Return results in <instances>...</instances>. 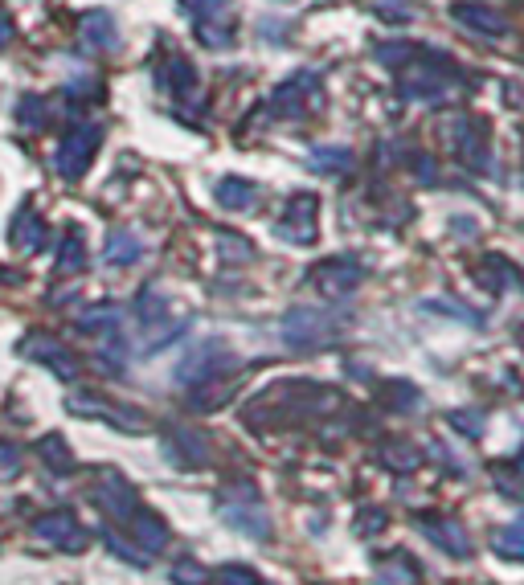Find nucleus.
Here are the masks:
<instances>
[{
	"mask_svg": "<svg viewBox=\"0 0 524 585\" xmlns=\"http://www.w3.org/2000/svg\"><path fill=\"white\" fill-rule=\"evenodd\" d=\"M95 144H99V127H86V135L82 131L70 135V140L62 144V152H58V172L62 176H78L86 168V160H91Z\"/></svg>",
	"mask_w": 524,
	"mask_h": 585,
	"instance_id": "1",
	"label": "nucleus"
},
{
	"mask_svg": "<svg viewBox=\"0 0 524 585\" xmlns=\"http://www.w3.org/2000/svg\"><path fill=\"white\" fill-rule=\"evenodd\" d=\"M312 217H316V201L312 197H299L287 205V217L279 221V234L291 238V242H308L316 230H312Z\"/></svg>",
	"mask_w": 524,
	"mask_h": 585,
	"instance_id": "2",
	"label": "nucleus"
},
{
	"mask_svg": "<svg viewBox=\"0 0 524 585\" xmlns=\"http://www.w3.org/2000/svg\"><path fill=\"white\" fill-rule=\"evenodd\" d=\"M41 540H50V545H62V549H78V545H86V536H82V528L74 524V516H66V512H58V516H50V520H41Z\"/></svg>",
	"mask_w": 524,
	"mask_h": 585,
	"instance_id": "3",
	"label": "nucleus"
},
{
	"mask_svg": "<svg viewBox=\"0 0 524 585\" xmlns=\"http://www.w3.org/2000/svg\"><path fill=\"white\" fill-rule=\"evenodd\" d=\"M107 258H111V262H119V266L136 262V258H140V242L131 238V234H123V230H119V234L107 242Z\"/></svg>",
	"mask_w": 524,
	"mask_h": 585,
	"instance_id": "4",
	"label": "nucleus"
},
{
	"mask_svg": "<svg viewBox=\"0 0 524 585\" xmlns=\"http://www.w3.org/2000/svg\"><path fill=\"white\" fill-rule=\"evenodd\" d=\"M222 201L230 205V209H242V205H250V197H254V185H242V180H222Z\"/></svg>",
	"mask_w": 524,
	"mask_h": 585,
	"instance_id": "5",
	"label": "nucleus"
},
{
	"mask_svg": "<svg viewBox=\"0 0 524 585\" xmlns=\"http://www.w3.org/2000/svg\"><path fill=\"white\" fill-rule=\"evenodd\" d=\"M455 13H459L463 21H471V25H479V29H488V33H500V29H504V21H500L496 13H488V9H467V5H463V9H455Z\"/></svg>",
	"mask_w": 524,
	"mask_h": 585,
	"instance_id": "6",
	"label": "nucleus"
},
{
	"mask_svg": "<svg viewBox=\"0 0 524 585\" xmlns=\"http://www.w3.org/2000/svg\"><path fill=\"white\" fill-rule=\"evenodd\" d=\"M496 545H500L504 553H512V557H524V524H512L508 532H500Z\"/></svg>",
	"mask_w": 524,
	"mask_h": 585,
	"instance_id": "7",
	"label": "nucleus"
},
{
	"mask_svg": "<svg viewBox=\"0 0 524 585\" xmlns=\"http://www.w3.org/2000/svg\"><path fill=\"white\" fill-rule=\"evenodd\" d=\"M115 320H119V311H115V307H95V311H82V324H86V328H103V324H111V328H115Z\"/></svg>",
	"mask_w": 524,
	"mask_h": 585,
	"instance_id": "8",
	"label": "nucleus"
},
{
	"mask_svg": "<svg viewBox=\"0 0 524 585\" xmlns=\"http://www.w3.org/2000/svg\"><path fill=\"white\" fill-rule=\"evenodd\" d=\"M78 266H82V246H78V234H70L62 246V270H78Z\"/></svg>",
	"mask_w": 524,
	"mask_h": 585,
	"instance_id": "9",
	"label": "nucleus"
},
{
	"mask_svg": "<svg viewBox=\"0 0 524 585\" xmlns=\"http://www.w3.org/2000/svg\"><path fill=\"white\" fill-rule=\"evenodd\" d=\"M9 475H17V446L0 442V479H9Z\"/></svg>",
	"mask_w": 524,
	"mask_h": 585,
	"instance_id": "10",
	"label": "nucleus"
},
{
	"mask_svg": "<svg viewBox=\"0 0 524 585\" xmlns=\"http://www.w3.org/2000/svg\"><path fill=\"white\" fill-rule=\"evenodd\" d=\"M217 581H222V585H254V577L246 569H222V573H217Z\"/></svg>",
	"mask_w": 524,
	"mask_h": 585,
	"instance_id": "11",
	"label": "nucleus"
},
{
	"mask_svg": "<svg viewBox=\"0 0 524 585\" xmlns=\"http://www.w3.org/2000/svg\"><path fill=\"white\" fill-rule=\"evenodd\" d=\"M9 33H13V25H9V17H5V13H0V45L9 41Z\"/></svg>",
	"mask_w": 524,
	"mask_h": 585,
	"instance_id": "12",
	"label": "nucleus"
}]
</instances>
